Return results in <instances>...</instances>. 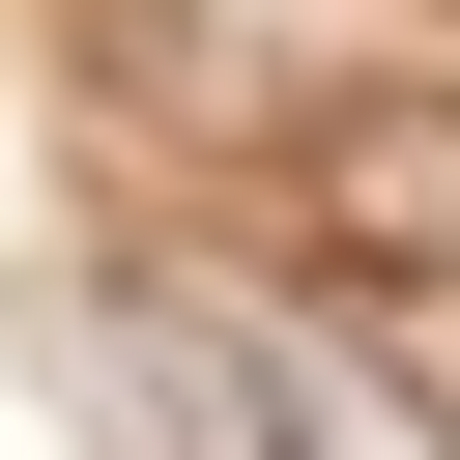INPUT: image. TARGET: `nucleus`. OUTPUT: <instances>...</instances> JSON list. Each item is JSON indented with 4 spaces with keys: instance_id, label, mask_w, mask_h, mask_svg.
Returning a JSON list of instances; mask_svg holds the SVG:
<instances>
[{
    "instance_id": "f257e3e1",
    "label": "nucleus",
    "mask_w": 460,
    "mask_h": 460,
    "mask_svg": "<svg viewBox=\"0 0 460 460\" xmlns=\"http://www.w3.org/2000/svg\"><path fill=\"white\" fill-rule=\"evenodd\" d=\"M259 201L316 230L288 316H431V288H460V58H374V86L259 115Z\"/></svg>"
},
{
    "instance_id": "f03ea898",
    "label": "nucleus",
    "mask_w": 460,
    "mask_h": 460,
    "mask_svg": "<svg viewBox=\"0 0 460 460\" xmlns=\"http://www.w3.org/2000/svg\"><path fill=\"white\" fill-rule=\"evenodd\" d=\"M144 29H201V58H230V144H259V115H316V86H374V58H460V0H144Z\"/></svg>"
}]
</instances>
